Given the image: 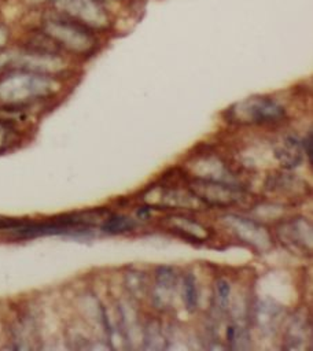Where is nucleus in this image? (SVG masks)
Here are the masks:
<instances>
[{"mask_svg":"<svg viewBox=\"0 0 313 351\" xmlns=\"http://www.w3.org/2000/svg\"><path fill=\"white\" fill-rule=\"evenodd\" d=\"M56 75L11 70L0 78V108L18 112L56 92Z\"/></svg>","mask_w":313,"mask_h":351,"instance_id":"f257e3e1","label":"nucleus"},{"mask_svg":"<svg viewBox=\"0 0 313 351\" xmlns=\"http://www.w3.org/2000/svg\"><path fill=\"white\" fill-rule=\"evenodd\" d=\"M62 51L77 56H88L97 48L95 32L58 12L44 18L41 27Z\"/></svg>","mask_w":313,"mask_h":351,"instance_id":"f03ea898","label":"nucleus"},{"mask_svg":"<svg viewBox=\"0 0 313 351\" xmlns=\"http://www.w3.org/2000/svg\"><path fill=\"white\" fill-rule=\"evenodd\" d=\"M224 118L237 126H277L287 119V110L275 99L251 96L227 108Z\"/></svg>","mask_w":313,"mask_h":351,"instance_id":"7ed1b4c3","label":"nucleus"},{"mask_svg":"<svg viewBox=\"0 0 313 351\" xmlns=\"http://www.w3.org/2000/svg\"><path fill=\"white\" fill-rule=\"evenodd\" d=\"M185 185L206 208H231L247 204L253 196L244 185L191 177L185 173Z\"/></svg>","mask_w":313,"mask_h":351,"instance_id":"20e7f679","label":"nucleus"},{"mask_svg":"<svg viewBox=\"0 0 313 351\" xmlns=\"http://www.w3.org/2000/svg\"><path fill=\"white\" fill-rule=\"evenodd\" d=\"M220 222L228 229L239 241L254 250L255 252H265L275 245V236L265 223L257 218H248L240 214L228 213L220 217Z\"/></svg>","mask_w":313,"mask_h":351,"instance_id":"39448f33","label":"nucleus"},{"mask_svg":"<svg viewBox=\"0 0 313 351\" xmlns=\"http://www.w3.org/2000/svg\"><path fill=\"white\" fill-rule=\"evenodd\" d=\"M55 12L67 16L91 30L102 32L111 26V16L100 0H49Z\"/></svg>","mask_w":313,"mask_h":351,"instance_id":"423d86ee","label":"nucleus"},{"mask_svg":"<svg viewBox=\"0 0 313 351\" xmlns=\"http://www.w3.org/2000/svg\"><path fill=\"white\" fill-rule=\"evenodd\" d=\"M312 222L302 215L279 219L275 226V237L290 251L310 255L312 252Z\"/></svg>","mask_w":313,"mask_h":351,"instance_id":"0eeeda50","label":"nucleus"},{"mask_svg":"<svg viewBox=\"0 0 313 351\" xmlns=\"http://www.w3.org/2000/svg\"><path fill=\"white\" fill-rule=\"evenodd\" d=\"M286 322V310L277 302L269 298H258L250 302L248 324L262 336H276Z\"/></svg>","mask_w":313,"mask_h":351,"instance_id":"6e6552de","label":"nucleus"},{"mask_svg":"<svg viewBox=\"0 0 313 351\" xmlns=\"http://www.w3.org/2000/svg\"><path fill=\"white\" fill-rule=\"evenodd\" d=\"M180 278L172 266H158L154 271L152 285L150 288L151 306L159 313H167L173 308Z\"/></svg>","mask_w":313,"mask_h":351,"instance_id":"1a4fd4ad","label":"nucleus"},{"mask_svg":"<svg viewBox=\"0 0 313 351\" xmlns=\"http://www.w3.org/2000/svg\"><path fill=\"white\" fill-rule=\"evenodd\" d=\"M162 225L170 233L191 243L203 244L213 236V230L207 225L180 211H172L170 214L165 215L162 218Z\"/></svg>","mask_w":313,"mask_h":351,"instance_id":"9d476101","label":"nucleus"},{"mask_svg":"<svg viewBox=\"0 0 313 351\" xmlns=\"http://www.w3.org/2000/svg\"><path fill=\"white\" fill-rule=\"evenodd\" d=\"M265 191L286 200H299L309 195L310 188L305 180L290 170H273L265 180Z\"/></svg>","mask_w":313,"mask_h":351,"instance_id":"9b49d317","label":"nucleus"},{"mask_svg":"<svg viewBox=\"0 0 313 351\" xmlns=\"http://www.w3.org/2000/svg\"><path fill=\"white\" fill-rule=\"evenodd\" d=\"M286 324V322H284ZM312 344V322L305 308L295 311L288 317L283 329V348L306 350Z\"/></svg>","mask_w":313,"mask_h":351,"instance_id":"f8f14e48","label":"nucleus"},{"mask_svg":"<svg viewBox=\"0 0 313 351\" xmlns=\"http://www.w3.org/2000/svg\"><path fill=\"white\" fill-rule=\"evenodd\" d=\"M273 155L281 169L292 170L298 167L305 155L302 140L297 134H283L273 143Z\"/></svg>","mask_w":313,"mask_h":351,"instance_id":"ddd939ff","label":"nucleus"},{"mask_svg":"<svg viewBox=\"0 0 313 351\" xmlns=\"http://www.w3.org/2000/svg\"><path fill=\"white\" fill-rule=\"evenodd\" d=\"M141 347L146 350H165L167 348V336L163 325L155 317H150L141 326Z\"/></svg>","mask_w":313,"mask_h":351,"instance_id":"4468645a","label":"nucleus"},{"mask_svg":"<svg viewBox=\"0 0 313 351\" xmlns=\"http://www.w3.org/2000/svg\"><path fill=\"white\" fill-rule=\"evenodd\" d=\"M124 287L133 299H144L150 292V277L143 270L130 269L124 273Z\"/></svg>","mask_w":313,"mask_h":351,"instance_id":"2eb2a0df","label":"nucleus"},{"mask_svg":"<svg viewBox=\"0 0 313 351\" xmlns=\"http://www.w3.org/2000/svg\"><path fill=\"white\" fill-rule=\"evenodd\" d=\"M231 292V282L227 278L220 277L216 280L213 291V310L216 313V317H222L228 313L232 303Z\"/></svg>","mask_w":313,"mask_h":351,"instance_id":"dca6fc26","label":"nucleus"},{"mask_svg":"<svg viewBox=\"0 0 313 351\" xmlns=\"http://www.w3.org/2000/svg\"><path fill=\"white\" fill-rule=\"evenodd\" d=\"M137 222L136 219L124 215V214H110L102 221L100 229L104 233L108 234H118V233H126L136 228Z\"/></svg>","mask_w":313,"mask_h":351,"instance_id":"f3484780","label":"nucleus"},{"mask_svg":"<svg viewBox=\"0 0 313 351\" xmlns=\"http://www.w3.org/2000/svg\"><path fill=\"white\" fill-rule=\"evenodd\" d=\"M183 300L185 310L189 314L196 313L199 307V287H198V280L194 273H185L183 276Z\"/></svg>","mask_w":313,"mask_h":351,"instance_id":"a211bd4d","label":"nucleus"},{"mask_svg":"<svg viewBox=\"0 0 313 351\" xmlns=\"http://www.w3.org/2000/svg\"><path fill=\"white\" fill-rule=\"evenodd\" d=\"M34 336L36 330L34 325L32 324V319H29L27 317L22 318L12 329V340L16 343L14 348H33L34 346L32 344V341L34 340Z\"/></svg>","mask_w":313,"mask_h":351,"instance_id":"6ab92c4d","label":"nucleus"},{"mask_svg":"<svg viewBox=\"0 0 313 351\" xmlns=\"http://www.w3.org/2000/svg\"><path fill=\"white\" fill-rule=\"evenodd\" d=\"M10 27L5 23H0V51H3L10 41Z\"/></svg>","mask_w":313,"mask_h":351,"instance_id":"aec40b11","label":"nucleus"},{"mask_svg":"<svg viewBox=\"0 0 313 351\" xmlns=\"http://www.w3.org/2000/svg\"><path fill=\"white\" fill-rule=\"evenodd\" d=\"M312 136H313L312 130H308V133H306L305 138L302 140L303 152H305V155L308 156V160H309V163H312Z\"/></svg>","mask_w":313,"mask_h":351,"instance_id":"412c9836","label":"nucleus"},{"mask_svg":"<svg viewBox=\"0 0 313 351\" xmlns=\"http://www.w3.org/2000/svg\"><path fill=\"white\" fill-rule=\"evenodd\" d=\"M29 4H38V3H43V1H47V0H26Z\"/></svg>","mask_w":313,"mask_h":351,"instance_id":"4be33fe9","label":"nucleus"}]
</instances>
